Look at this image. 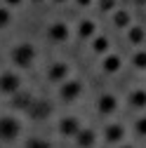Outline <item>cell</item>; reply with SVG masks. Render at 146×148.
Masks as SVG:
<instances>
[{
	"label": "cell",
	"mask_w": 146,
	"mask_h": 148,
	"mask_svg": "<svg viewBox=\"0 0 146 148\" xmlns=\"http://www.w3.org/2000/svg\"><path fill=\"white\" fill-rule=\"evenodd\" d=\"M21 89V75L17 71H5V73H0V94H17V92Z\"/></svg>",
	"instance_id": "5b68a950"
},
{
	"label": "cell",
	"mask_w": 146,
	"mask_h": 148,
	"mask_svg": "<svg viewBox=\"0 0 146 148\" xmlns=\"http://www.w3.org/2000/svg\"><path fill=\"white\" fill-rule=\"evenodd\" d=\"M97 110H99V115H113L118 110V97L111 94V92H104L97 99Z\"/></svg>",
	"instance_id": "9c48e42d"
},
{
	"label": "cell",
	"mask_w": 146,
	"mask_h": 148,
	"mask_svg": "<svg viewBox=\"0 0 146 148\" xmlns=\"http://www.w3.org/2000/svg\"><path fill=\"white\" fill-rule=\"evenodd\" d=\"M116 3H118V0H97V7L101 12H113L116 10Z\"/></svg>",
	"instance_id": "603a6c76"
},
{
	"label": "cell",
	"mask_w": 146,
	"mask_h": 148,
	"mask_svg": "<svg viewBox=\"0 0 146 148\" xmlns=\"http://www.w3.org/2000/svg\"><path fill=\"white\" fill-rule=\"evenodd\" d=\"M24 148H54V146H52V141H47L43 136H31V139H26Z\"/></svg>",
	"instance_id": "d6986e66"
},
{
	"label": "cell",
	"mask_w": 146,
	"mask_h": 148,
	"mask_svg": "<svg viewBox=\"0 0 146 148\" xmlns=\"http://www.w3.org/2000/svg\"><path fill=\"white\" fill-rule=\"evenodd\" d=\"M10 24H12V12H10V7L0 5V31H3V28H7Z\"/></svg>",
	"instance_id": "44dd1931"
},
{
	"label": "cell",
	"mask_w": 146,
	"mask_h": 148,
	"mask_svg": "<svg viewBox=\"0 0 146 148\" xmlns=\"http://www.w3.org/2000/svg\"><path fill=\"white\" fill-rule=\"evenodd\" d=\"M21 3H24V0H3L5 7H21Z\"/></svg>",
	"instance_id": "cb8c5ba5"
},
{
	"label": "cell",
	"mask_w": 146,
	"mask_h": 148,
	"mask_svg": "<svg viewBox=\"0 0 146 148\" xmlns=\"http://www.w3.org/2000/svg\"><path fill=\"white\" fill-rule=\"evenodd\" d=\"M31 3H35V5H40V3H45V0H31Z\"/></svg>",
	"instance_id": "83f0119b"
},
{
	"label": "cell",
	"mask_w": 146,
	"mask_h": 148,
	"mask_svg": "<svg viewBox=\"0 0 146 148\" xmlns=\"http://www.w3.org/2000/svg\"><path fill=\"white\" fill-rule=\"evenodd\" d=\"M90 47H92L94 54H104V57H106V54L111 52V40H108L106 35H94V38H92V45H90Z\"/></svg>",
	"instance_id": "e0dca14e"
},
{
	"label": "cell",
	"mask_w": 146,
	"mask_h": 148,
	"mask_svg": "<svg viewBox=\"0 0 146 148\" xmlns=\"http://www.w3.org/2000/svg\"><path fill=\"white\" fill-rule=\"evenodd\" d=\"M83 97V82L78 78H68L59 85V99L66 103H76Z\"/></svg>",
	"instance_id": "277c9868"
},
{
	"label": "cell",
	"mask_w": 146,
	"mask_h": 148,
	"mask_svg": "<svg viewBox=\"0 0 146 148\" xmlns=\"http://www.w3.org/2000/svg\"><path fill=\"white\" fill-rule=\"evenodd\" d=\"M35 57H38V49H35L31 42H17L12 49H10V64L14 68H31L35 64Z\"/></svg>",
	"instance_id": "6da1fadb"
},
{
	"label": "cell",
	"mask_w": 146,
	"mask_h": 148,
	"mask_svg": "<svg viewBox=\"0 0 146 148\" xmlns=\"http://www.w3.org/2000/svg\"><path fill=\"white\" fill-rule=\"evenodd\" d=\"M123 139H125V127L120 122H108L104 127V141L106 143L116 146V143H123Z\"/></svg>",
	"instance_id": "30bf717a"
},
{
	"label": "cell",
	"mask_w": 146,
	"mask_h": 148,
	"mask_svg": "<svg viewBox=\"0 0 146 148\" xmlns=\"http://www.w3.org/2000/svg\"><path fill=\"white\" fill-rule=\"evenodd\" d=\"M21 136V122L14 115H0V141L12 143Z\"/></svg>",
	"instance_id": "7a4b0ae2"
},
{
	"label": "cell",
	"mask_w": 146,
	"mask_h": 148,
	"mask_svg": "<svg viewBox=\"0 0 146 148\" xmlns=\"http://www.w3.org/2000/svg\"><path fill=\"white\" fill-rule=\"evenodd\" d=\"M123 68V57L120 54H111L108 52L106 57L101 59V71L106 73V75H113V73H118Z\"/></svg>",
	"instance_id": "7c38bea8"
},
{
	"label": "cell",
	"mask_w": 146,
	"mask_h": 148,
	"mask_svg": "<svg viewBox=\"0 0 146 148\" xmlns=\"http://www.w3.org/2000/svg\"><path fill=\"white\" fill-rule=\"evenodd\" d=\"M83 129V122H80V118H76V115H66V118H61L59 120V125H57V132L61 134V136H66V139H76V134Z\"/></svg>",
	"instance_id": "52a82bcc"
},
{
	"label": "cell",
	"mask_w": 146,
	"mask_h": 148,
	"mask_svg": "<svg viewBox=\"0 0 146 148\" xmlns=\"http://www.w3.org/2000/svg\"><path fill=\"white\" fill-rule=\"evenodd\" d=\"M92 3H94V0H76V5H78V7H90Z\"/></svg>",
	"instance_id": "d4e9b609"
},
{
	"label": "cell",
	"mask_w": 146,
	"mask_h": 148,
	"mask_svg": "<svg viewBox=\"0 0 146 148\" xmlns=\"http://www.w3.org/2000/svg\"><path fill=\"white\" fill-rule=\"evenodd\" d=\"M111 21H113V26L116 28H130L132 26V14L127 12V10H113V14H111Z\"/></svg>",
	"instance_id": "9a60e30c"
},
{
	"label": "cell",
	"mask_w": 146,
	"mask_h": 148,
	"mask_svg": "<svg viewBox=\"0 0 146 148\" xmlns=\"http://www.w3.org/2000/svg\"><path fill=\"white\" fill-rule=\"evenodd\" d=\"M94 143H97V132L94 129L83 127L80 132L76 134V146L78 148H94Z\"/></svg>",
	"instance_id": "4fadbf2b"
},
{
	"label": "cell",
	"mask_w": 146,
	"mask_h": 148,
	"mask_svg": "<svg viewBox=\"0 0 146 148\" xmlns=\"http://www.w3.org/2000/svg\"><path fill=\"white\" fill-rule=\"evenodd\" d=\"M118 148H134V146H130V143H120Z\"/></svg>",
	"instance_id": "4316f807"
},
{
	"label": "cell",
	"mask_w": 146,
	"mask_h": 148,
	"mask_svg": "<svg viewBox=\"0 0 146 148\" xmlns=\"http://www.w3.org/2000/svg\"><path fill=\"white\" fill-rule=\"evenodd\" d=\"M127 103L132 108H146V89H141V87L132 89L130 94H127Z\"/></svg>",
	"instance_id": "ac0fdd59"
},
{
	"label": "cell",
	"mask_w": 146,
	"mask_h": 148,
	"mask_svg": "<svg viewBox=\"0 0 146 148\" xmlns=\"http://www.w3.org/2000/svg\"><path fill=\"white\" fill-rule=\"evenodd\" d=\"M144 40H146V31H144V26L132 24L130 28H127V42H130V45L139 47V45H144Z\"/></svg>",
	"instance_id": "2e32d148"
},
{
	"label": "cell",
	"mask_w": 146,
	"mask_h": 148,
	"mask_svg": "<svg viewBox=\"0 0 146 148\" xmlns=\"http://www.w3.org/2000/svg\"><path fill=\"white\" fill-rule=\"evenodd\" d=\"M31 101H33V94H31V92H26V89H19L17 94L10 97V106H12V110H19V113H26L28 106H31Z\"/></svg>",
	"instance_id": "8fae6325"
},
{
	"label": "cell",
	"mask_w": 146,
	"mask_h": 148,
	"mask_svg": "<svg viewBox=\"0 0 146 148\" xmlns=\"http://www.w3.org/2000/svg\"><path fill=\"white\" fill-rule=\"evenodd\" d=\"M52 113H54V106L50 99H33L28 110H26L28 120H33V122H45L52 118Z\"/></svg>",
	"instance_id": "3957f363"
},
{
	"label": "cell",
	"mask_w": 146,
	"mask_h": 148,
	"mask_svg": "<svg viewBox=\"0 0 146 148\" xmlns=\"http://www.w3.org/2000/svg\"><path fill=\"white\" fill-rule=\"evenodd\" d=\"M68 38H71V28H68L66 21H52L47 26V40L50 42L64 45V42H68Z\"/></svg>",
	"instance_id": "8992f818"
},
{
	"label": "cell",
	"mask_w": 146,
	"mask_h": 148,
	"mask_svg": "<svg viewBox=\"0 0 146 148\" xmlns=\"http://www.w3.org/2000/svg\"><path fill=\"white\" fill-rule=\"evenodd\" d=\"M76 31H78V38H83V40H92L94 35H97V24H94L92 19H80L78 26H76Z\"/></svg>",
	"instance_id": "5bb4252c"
},
{
	"label": "cell",
	"mask_w": 146,
	"mask_h": 148,
	"mask_svg": "<svg viewBox=\"0 0 146 148\" xmlns=\"http://www.w3.org/2000/svg\"><path fill=\"white\" fill-rule=\"evenodd\" d=\"M68 73H71V68H68V64L66 61H52L50 64V68H47V82H54V85H61L64 80H68Z\"/></svg>",
	"instance_id": "ba28073f"
},
{
	"label": "cell",
	"mask_w": 146,
	"mask_h": 148,
	"mask_svg": "<svg viewBox=\"0 0 146 148\" xmlns=\"http://www.w3.org/2000/svg\"><path fill=\"white\" fill-rule=\"evenodd\" d=\"M54 5H64V3H68V0H52Z\"/></svg>",
	"instance_id": "484cf974"
},
{
	"label": "cell",
	"mask_w": 146,
	"mask_h": 148,
	"mask_svg": "<svg viewBox=\"0 0 146 148\" xmlns=\"http://www.w3.org/2000/svg\"><path fill=\"white\" fill-rule=\"evenodd\" d=\"M132 66L137 71H146V49H137L132 54Z\"/></svg>",
	"instance_id": "ffe728a7"
},
{
	"label": "cell",
	"mask_w": 146,
	"mask_h": 148,
	"mask_svg": "<svg viewBox=\"0 0 146 148\" xmlns=\"http://www.w3.org/2000/svg\"><path fill=\"white\" fill-rule=\"evenodd\" d=\"M134 132H137L139 136H144V139H146V115H141V118H137V120H134Z\"/></svg>",
	"instance_id": "7402d4cb"
},
{
	"label": "cell",
	"mask_w": 146,
	"mask_h": 148,
	"mask_svg": "<svg viewBox=\"0 0 146 148\" xmlns=\"http://www.w3.org/2000/svg\"><path fill=\"white\" fill-rule=\"evenodd\" d=\"M137 3H139V5H144V3H146V0H137Z\"/></svg>",
	"instance_id": "f1b7e54d"
}]
</instances>
